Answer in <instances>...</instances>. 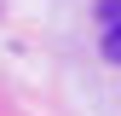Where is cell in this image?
<instances>
[{"label":"cell","mask_w":121,"mask_h":116,"mask_svg":"<svg viewBox=\"0 0 121 116\" xmlns=\"http://www.w3.org/2000/svg\"><path fill=\"white\" fill-rule=\"evenodd\" d=\"M98 23H104V29L121 23V0H98Z\"/></svg>","instance_id":"6da1fadb"},{"label":"cell","mask_w":121,"mask_h":116,"mask_svg":"<svg viewBox=\"0 0 121 116\" xmlns=\"http://www.w3.org/2000/svg\"><path fill=\"white\" fill-rule=\"evenodd\" d=\"M104 58H110V64H121V23L104 29Z\"/></svg>","instance_id":"7a4b0ae2"}]
</instances>
